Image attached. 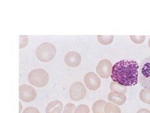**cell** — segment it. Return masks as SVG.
I'll return each instance as SVG.
<instances>
[{"label":"cell","mask_w":150,"mask_h":113,"mask_svg":"<svg viewBox=\"0 0 150 113\" xmlns=\"http://www.w3.org/2000/svg\"><path fill=\"white\" fill-rule=\"evenodd\" d=\"M64 62L69 67H76L81 62V55L76 51H70L65 55Z\"/></svg>","instance_id":"9c48e42d"},{"label":"cell","mask_w":150,"mask_h":113,"mask_svg":"<svg viewBox=\"0 0 150 113\" xmlns=\"http://www.w3.org/2000/svg\"><path fill=\"white\" fill-rule=\"evenodd\" d=\"M23 113H40L39 110L34 107H27L23 111Z\"/></svg>","instance_id":"44dd1931"},{"label":"cell","mask_w":150,"mask_h":113,"mask_svg":"<svg viewBox=\"0 0 150 113\" xmlns=\"http://www.w3.org/2000/svg\"><path fill=\"white\" fill-rule=\"evenodd\" d=\"M139 65L133 60H123L116 63L112 70L111 79L126 87L138 83Z\"/></svg>","instance_id":"6da1fadb"},{"label":"cell","mask_w":150,"mask_h":113,"mask_svg":"<svg viewBox=\"0 0 150 113\" xmlns=\"http://www.w3.org/2000/svg\"><path fill=\"white\" fill-rule=\"evenodd\" d=\"M76 108L77 107L73 104L68 103L65 105L63 113H74V111L76 109Z\"/></svg>","instance_id":"e0dca14e"},{"label":"cell","mask_w":150,"mask_h":113,"mask_svg":"<svg viewBox=\"0 0 150 113\" xmlns=\"http://www.w3.org/2000/svg\"><path fill=\"white\" fill-rule=\"evenodd\" d=\"M105 113H121L120 108L110 102H107L105 107Z\"/></svg>","instance_id":"9a60e30c"},{"label":"cell","mask_w":150,"mask_h":113,"mask_svg":"<svg viewBox=\"0 0 150 113\" xmlns=\"http://www.w3.org/2000/svg\"><path fill=\"white\" fill-rule=\"evenodd\" d=\"M130 38L133 42L137 44H142L146 39L145 36H130Z\"/></svg>","instance_id":"d6986e66"},{"label":"cell","mask_w":150,"mask_h":113,"mask_svg":"<svg viewBox=\"0 0 150 113\" xmlns=\"http://www.w3.org/2000/svg\"><path fill=\"white\" fill-rule=\"evenodd\" d=\"M63 104L59 101H52L48 104L46 108V113H61L63 110Z\"/></svg>","instance_id":"8fae6325"},{"label":"cell","mask_w":150,"mask_h":113,"mask_svg":"<svg viewBox=\"0 0 150 113\" xmlns=\"http://www.w3.org/2000/svg\"><path fill=\"white\" fill-rule=\"evenodd\" d=\"M110 88V90L112 92H119L123 94H125L126 92V91H127V89H126V86H122V85L120 84L119 83L114 82V81L111 82Z\"/></svg>","instance_id":"4fadbf2b"},{"label":"cell","mask_w":150,"mask_h":113,"mask_svg":"<svg viewBox=\"0 0 150 113\" xmlns=\"http://www.w3.org/2000/svg\"><path fill=\"white\" fill-rule=\"evenodd\" d=\"M112 67L113 66L109 60L103 59L98 63L96 67V72L101 77L108 79L112 74Z\"/></svg>","instance_id":"52a82bcc"},{"label":"cell","mask_w":150,"mask_h":113,"mask_svg":"<svg viewBox=\"0 0 150 113\" xmlns=\"http://www.w3.org/2000/svg\"><path fill=\"white\" fill-rule=\"evenodd\" d=\"M108 99L110 102L118 106L124 104L126 101V97L123 94L111 92L108 96Z\"/></svg>","instance_id":"30bf717a"},{"label":"cell","mask_w":150,"mask_h":113,"mask_svg":"<svg viewBox=\"0 0 150 113\" xmlns=\"http://www.w3.org/2000/svg\"><path fill=\"white\" fill-rule=\"evenodd\" d=\"M36 97V92L33 87L26 84L19 87V97L22 101L30 102L33 101Z\"/></svg>","instance_id":"8992f818"},{"label":"cell","mask_w":150,"mask_h":113,"mask_svg":"<svg viewBox=\"0 0 150 113\" xmlns=\"http://www.w3.org/2000/svg\"><path fill=\"white\" fill-rule=\"evenodd\" d=\"M137 113H150V111L147 109H142L139 110Z\"/></svg>","instance_id":"7402d4cb"},{"label":"cell","mask_w":150,"mask_h":113,"mask_svg":"<svg viewBox=\"0 0 150 113\" xmlns=\"http://www.w3.org/2000/svg\"><path fill=\"white\" fill-rule=\"evenodd\" d=\"M148 45H149V48H150V39H149V41H148Z\"/></svg>","instance_id":"603a6c76"},{"label":"cell","mask_w":150,"mask_h":113,"mask_svg":"<svg viewBox=\"0 0 150 113\" xmlns=\"http://www.w3.org/2000/svg\"><path fill=\"white\" fill-rule=\"evenodd\" d=\"M114 39V36L112 35H98V40L100 43L103 45H110Z\"/></svg>","instance_id":"2e32d148"},{"label":"cell","mask_w":150,"mask_h":113,"mask_svg":"<svg viewBox=\"0 0 150 113\" xmlns=\"http://www.w3.org/2000/svg\"><path fill=\"white\" fill-rule=\"evenodd\" d=\"M84 81L87 88L91 91L97 90L100 87L101 80L95 72L87 73L84 76Z\"/></svg>","instance_id":"ba28073f"},{"label":"cell","mask_w":150,"mask_h":113,"mask_svg":"<svg viewBox=\"0 0 150 113\" xmlns=\"http://www.w3.org/2000/svg\"><path fill=\"white\" fill-rule=\"evenodd\" d=\"M139 68L141 86L144 89H150V56L142 61Z\"/></svg>","instance_id":"277c9868"},{"label":"cell","mask_w":150,"mask_h":113,"mask_svg":"<svg viewBox=\"0 0 150 113\" xmlns=\"http://www.w3.org/2000/svg\"><path fill=\"white\" fill-rule=\"evenodd\" d=\"M28 43V38L27 36H20V49L26 46Z\"/></svg>","instance_id":"ffe728a7"},{"label":"cell","mask_w":150,"mask_h":113,"mask_svg":"<svg viewBox=\"0 0 150 113\" xmlns=\"http://www.w3.org/2000/svg\"><path fill=\"white\" fill-rule=\"evenodd\" d=\"M74 113H90V109L88 106L81 104L76 108Z\"/></svg>","instance_id":"ac0fdd59"},{"label":"cell","mask_w":150,"mask_h":113,"mask_svg":"<svg viewBox=\"0 0 150 113\" xmlns=\"http://www.w3.org/2000/svg\"><path fill=\"white\" fill-rule=\"evenodd\" d=\"M28 81L33 86L38 87H43L48 84L49 75L43 69H35L32 70L28 75Z\"/></svg>","instance_id":"3957f363"},{"label":"cell","mask_w":150,"mask_h":113,"mask_svg":"<svg viewBox=\"0 0 150 113\" xmlns=\"http://www.w3.org/2000/svg\"><path fill=\"white\" fill-rule=\"evenodd\" d=\"M86 95V89L84 85L81 82H74L70 87L69 96L71 99L74 101H79L83 99Z\"/></svg>","instance_id":"5b68a950"},{"label":"cell","mask_w":150,"mask_h":113,"mask_svg":"<svg viewBox=\"0 0 150 113\" xmlns=\"http://www.w3.org/2000/svg\"><path fill=\"white\" fill-rule=\"evenodd\" d=\"M56 47L49 42L40 44L36 50L37 58L43 62H48L53 60L56 55Z\"/></svg>","instance_id":"7a4b0ae2"},{"label":"cell","mask_w":150,"mask_h":113,"mask_svg":"<svg viewBox=\"0 0 150 113\" xmlns=\"http://www.w3.org/2000/svg\"><path fill=\"white\" fill-rule=\"evenodd\" d=\"M140 100L144 103L150 104V89H144L139 93Z\"/></svg>","instance_id":"5bb4252c"},{"label":"cell","mask_w":150,"mask_h":113,"mask_svg":"<svg viewBox=\"0 0 150 113\" xmlns=\"http://www.w3.org/2000/svg\"><path fill=\"white\" fill-rule=\"evenodd\" d=\"M106 102L104 100H98L96 101L93 105L92 110L93 113H105V107Z\"/></svg>","instance_id":"7c38bea8"}]
</instances>
